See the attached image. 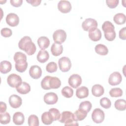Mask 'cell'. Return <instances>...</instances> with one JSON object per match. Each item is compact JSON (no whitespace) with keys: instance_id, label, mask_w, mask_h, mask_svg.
Wrapping results in <instances>:
<instances>
[{"instance_id":"6da1fadb","label":"cell","mask_w":126,"mask_h":126,"mask_svg":"<svg viewBox=\"0 0 126 126\" xmlns=\"http://www.w3.org/2000/svg\"><path fill=\"white\" fill-rule=\"evenodd\" d=\"M19 49L25 51L29 56L32 55L36 51V47L34 43L32 41L30 37L24 36L19 42Z\"/></svg>"},{"instance_id":"7a4b0ae2","label":"cell","mask_w":126,"mask_h":126,"mask_svg":"<svg viewBox=\"0 0 126 126\" xmlns=\"http://www.w3.org/2000/svg\"><path fill=\"white\" fill-rule=\"evenodd\" d=\"M102 29L104 32V36L108 41H113L116 37L115 27L113 24L110 21H106L102 25Z\"/></svg>"},{"instance_id":"3957f363","label":"cell","mask_w":126,"mask_h":126,"mask_svg":"<svg viewBox=\"0 0 126 126\" xmlns=\"http://www.w3.org/2000/svg\"><path fill=\"white\" fill-rule=\"evenodd\" d=\"M59 122L64 124L65 126H78V124L76 120L73 113L70 111H63L61 114L59 120Z\"/></svg>"},{"instance_id":"277c9868","label":"cell","mask_w":126,"mask_h":126,"mask_svg":"<svg viewBox=\"0 0 126 126\" xmlns=\"http://www.w3.org/2000/svg\"><path fill=\"white\" fill-rule=\"evenodd\" d=\"M58 64L60 69L63 72H67L71 67V61L66 57L61 58L58 61Z\"/></svg>"},{"instance_id":"5b68a950","label":"cell","mask_w":126,"mask_h":126,"mask_svg":"<svg viewBox=\"0 0 126 126\" xmlns=\"http://www.w3.org/2000/svg\"><path fill=\"white\" fill-rule=\"evenodd\" d=\"M7 82L8 85L12 88H16L21 84L22 83V80L21 77L16 74H10L7 78Z\"/></svg>"},{"instance_id":"8992f818","label":"cell","mask_w":126,"mask_h":126,"mask_svg":"<svg viewBox=\"0 0 126 126\" xmlns=\"http://www.w3.org/2000/svg\"><path fill=\"white\" fill-rule=\"evenodd\" d=\"M97 21L93 18H87L82 24V27L85 31H90L93 30L97 27Z\"/></svg>"},{"instance_id":"52a82bcc","label":"cell","mask_w":126,"mask_h":126,"mask_svg":"<svg viewBox=\"0 0 126 126\" xmlns=\"http://www.w3.org/2000/svg\"><path fill=\"white\" fill-rule=\"evenodd\" d=\"M53 38L55 43L61 44L65 41L66 38V33L63 30H58L53 33Z\"/></svg>"},{"instance_id":"ba28073f","label":"cell","mask_w":126,"mask_h":126,"mask_svg":"<svg viewBox=\"0 0 126 126\" xmlns=\"http://www.w3.org/2000/svg\"><path fill=\"white\" fill-rule=\"evenodd\" d=\"M104 113L100 108H95L92 112V118L95 123L100 124L102 123L104 121Z\"/></svg>"},{"instance_id":"9c48e42d","label":"cell","mask_w":126,"mask_h":126,"mask_svg":"<svg viewBox=\"0 0 126 126\" xmlns=\"http://www.w3.org/2000/svg\"><path fill=\"white\" fill-rule=\"evenodd\" d=\"M68 84L73 88H77L82 83L81 77L77 74L71 75L68 80Z\"/></svg>"},{"instance_id":"30bf717a","label":"cell","mask_w":126,"mask_h":126,"mask_svg":"<svg viewBox=\"0 0 126 126\" xmlns=\"http://www.w3.org/2000/svg\"><path fill=\"white\" fill-rule=\"evenodd\" d=\"M122 80L121 74L117 71L111 74L108 78V83L111 86H116L120 84Z\"/></svg>"},{"instance_id":"8fae6325","label":"cell","mask_w":126,"mask_h":126,"mask_svg":"<svg viewBox=\"0 0 126 126\" xmlns=\"http://www.w3.org/2000/svg\"><path fill=\"white\" fill-rule=\"evenodd\" d=\"M6 23L11 27H16L19 23V18L18 16L14 13H9L6 17Z\"/></svg>"},{"instance_id":"7c38bea8","label":"cell","mask_w":126,"mask_h":126,"mask_svg":"<svg viewBox=\"0 0 126 126\" xmlns=\"http://www.w3.org/2000/svg\"><path fill=\"white\" fill-rule=\"evenodd\" d=\"M71 4L69 1L60 0L58 4V8L59 10L63 13H67L71 10Z\"/></svg>"},{"instance_id":"4fadbf2b","label":"cell","mask_w":126,"mask_h":126,"mask_svg":"<svg viewBox=\"0 0 126 126\" xmlns=\"http://www.w3.org/2000/svg\"><path fill=\"white\" fill-rule=\"evenodd\" d=\"M44 101L48 105L56 103L58 100V97L56 94L53 92L46 93L44 96Z\"/></svg>"},{"instance_id":"5bb4252c","label":"cell","mask_w":126,"mask_h":126,"mask_svg":"<svg viewBox=\"0 0 126 126\" xmlns=\"http://www.w3.org/2000/svg\"><path fill=\"white\" fill-rule=\"evenodd\" d=\"M8 101L10 105L13 108H19L22 103V98L16 94H12L10 95Z\"/></svg>"},{"instance_id":"9a60e30c","label":"cell","mask_w":126,"mask_h":126,"mask_svg":"<svg viewBox=\"0 0 126 126\" xmlns=\"http://www.w3.org/2000/svg\"><path fill=\"white\" fill-rule=\"evenodd\" d=\"M29 74L30 76L34 79L39 78L42 75L41 68L38 65H32L29 70Z\"/></svg>"},{"instance_id":"2e32d148","label":"cell","mask_w":126,"mask_h":126,"mask_svg":"<svg viewBox=\"0 0 126 126\" xmlns=\"http://www.w3.org/2000/svg\"><path fill=\"white\" fill-rule=\"evenodd\" d=\"M89 37L93 41H99L101 38V32L99 29L96 28L89 32Z\"/></svg>"},{"instance_id":"e0dca14e","label":"cell","mask_w":126,"mask_h":126,"mask_svg":"<svg viewBox=\"0 0 126 126\" xmlns=\"http://www.w3.org/2000/svg\"><path fill=\"white\" fill-rule=\"evenodd\" d=\"M16 91L18 93L25 94L29 93L31 91L30 85L25 82H23L21 85L16 88Z\"/></svg>"},{"instance_id":"ac0fdd59","label":"cell","mask_w":126,"mask_h":126,"mask_svg":"<svg viewBox=\"0 0 126 126\" xmlns=\"http://www.w3.org/2000/svg\"><path fill=\"white\" fill-rule=\"evenodd\" d=\"M51 51L53 56H58L63 53V47L62 44L54 42L51 47Z\"/></svg>"},{"instance_id":"d6986e66","label":"cell","mask_w":126,"mask_h":126,"mask_svg":"<svg viewBox=\"0 0 126 126\" xmlns=\"http://www.w3.org/2000/svg\"><path fill=\"white\" fill-rule=\"evenodd\" d=\"M37 43L41 50H45L50 45V40L46 36H40L37 39Z\"/></svg>"},{"instance_id":"ffe728a7","label":"cell","mask_w":126,"mask_h":126,"mask_svg":"<svg viewBox=\"0 0 126 126\" xmlns=\"http://www.w3.org/2000/svg\"><path fill=\"white\" fill-rule=\"evenodd\" d=\"M25 121V116L20 112H15L13 116V122L16 125H21Z\"/></svg>"},{"instance_id":"44dd1931","label":"cell","mask_w":126,"mask_h":126,"mask_svg":"<svg viewBox=\"0 0 126 126\" xmlns=\"http://www.w3.org/2000/svg\"><path fill=\"white\" fill-rule=\"evenodd\" d=\"M36 58L39 63H44L48 60L49 58V54L47 51L41 50L38 52Z\"/></svg>"},{"instance_id":"7402d4cb","label":"cell","mask_w":126,"mask_h":126,"mask_svg":"<svg viewBox=\"0 0 126 126\" xmlns=\"http://www.w3.org/2000/svg\"><path fill=\"white\" fill-rule=\"evenodd\" d=\"M76 96L80 99L87 97L89 95L88 88L85 86L79 87L76 90Z\"/></svg>"},{"instance_id":"603a6c76","label":"cell","mask_w":126,"mask_h":126,"mask_svg":"<svg viewBox=\"0 0 126 126\" xmlns=\"http://www.w3.org/2000/svg\"><path fill=\"white\" fill-rule=\"evenodd\" d=\"M14 60L15 63L21 64L27 62V56L22 52H17L14 56Z\"/></svg>"},{"instance_id":"cb8c5ba5","label":"cell","mask_w":126,"mask_h":126,"mask_svg":"<svg viewBox=\"0 0 126 126\" xmlns=\"http://www.w3.org/2000/svg\"><path fill=\"white\" fill-rule=\"evenodd\" d=\"M104 89L103 87L99 84H95L92 87V93L93 95L96 97H99L103 94Z\"/></svg>"},{"instance_id":"d4e9b609","label":"cell","mask_w":126,"mask_h":126,"mask_svg":"<svg viewBox=\"0 0 126 126\" xmlns=\"http://www.w3.org/2000/svg\"><path fill=\"white\" fill-rule=\"evenodd\" d=\"M12 68L11 63L7 61H3L0 62V71L3 74H6L9 72Z\"/></svg>"},{"instance_id":"484cf974","label":"cell","mask_w":126,"mask_h":126,"mask_svg":"<svg viewBox=\"0 0 126 126\" xmlns=\"http://www.w3.org/2000/svg\"><path fill=\"white\" fill-rule=\"evenodd\" d=\"M41 121L44 124L49 125L51 124L54 121V120L51 114L48 111L45 112L42 114Z\"/></svg>"},{"instance_id":"4316f807","label":"cell","mask_w":126,"mask_h":126,"mask_svg":"<svg viewBox=\"0 0 126 126\" xmlns=\"http://www.w3.org/2000/svg\"><path fill=\"white\" fill-rule=\"evenodd\" d=\"M49 85L51 89H58L61 85V81L57 77L51 76L49 81Z\"/></svg>"},{"instance_id":"83f0119b","label":"cell","mask_w":126,"mask_h":126,"mask_svg":"<svg viewBox=\"0 0 126 126\" xmlns=\"http://www.w3.org/2000/svg\"><path fill=\"white\" fill-rule=\"evenodd\" d=\"M94 49H95V52L97 54L101 56L106 55L108 53V49L107 47L103 44H97L95 46Z\"/></svg>"},{"instance_id":"f1b7e54d","label":"cell","mask_w":126,"mask_h":126,"mask_svg":"<svg viewBox=\"0 0 126 126\" xmlns=\"http://www.w3.org/2000/svg\"><path fill=\"white\" fill-rule=\"evenodd\" d=\"M126 16L122 13H118L116 14L113 17V21L118 25L124 24L126 22Z\"/></svg>"},{"instance_id":"f546056e","label":"cell","mask_w":126,"mask_h":126,"mask_svg":"<svg viewBox=\"0 0 126 126\" xmlns=\"http://www.w3.org/2000/svg\"><path fill=\"white\" fill-rule=\"evenodd\" d=\"M115 107L119 111H124L126 109V101L124 99H117L114 104Z\"/></svg>"},{"instance_id":"4dcf8cb0","label":"cell","mask_w":126,"mask_h":126,"mask_svg":"<svg viewBox=\"0 0 126 126\" xmlns=\"http://www.w3.org/2000/svg\"><path fill=\"white\" fill-rule=\"evenodd\" d=\"M75 119L77 121L83 120L87 116V112L80 109L77 110L74 113Z\"/></svg>"},{"instance_id":"1f68e13d","label":"cell","mask_w":126,"mask_h":126,"mask_svg":"<svg viewBox=\"0 0 126 126\" xmlns=\"http://www.w3.org/2000/svg\"><path fill=\"white\" fill-rule=\"evenodd\" d=\"M61 93L62 95L65 97L70 98L73 96V90L68 86H65L62 89Z\"/></svg>"},{"instance_id":"d6a6232c","label":"cell","mask_w":126,"mask_h":126,"mask_svg":"<svg viewBox=\"0 0 126 126\" xmlns=\"http://www.w3.org/2000/svg\"><path fill=\"white\" fill-rule=\"evenodd\" d=\"M10 121V116L8 112H3L0 114V123L1 124H7Z\"/></svg>"},{"instance_id":"836d02e7","label":"cell","mask_w":126,"mask_h":126,"mask_svg":"<svg viewBox=\"0 0 126 126\" xmlns=\"http://www.w3.org/2000/svg\"><path fill=\"white\" fill-rule=\"evenodd\" d=\"M109 94L112 97H118L123 95V91L120 88H114L109 91Z\"/></svg>"},{"instance_id":"e575fe53","label":"cell","mask_w":126,"mask_h":126,"mask_svg":"<svg viewBox=\"0 0 126 126\" xmlns=\"http://www.w3.org/2000/svg\"><path fill=\"white\" fill-rule=\"evenodd\" d=\"M92 107V103L89 101H84L82 102L79 105V109L86 111V112H89L91 110Z\"/></svg>"},{"instance_id":"d590c367","label":"cell","mask_w":126,"mask_h":126,"mask_svg":"<svg viewBox=\"0 0 126 126\" xmlns=\"http://www.w3.org/2000/svg\"><path fill=\"white\" fill-rule=\"evenodd\" d=\"M28 125L29 126H39V120L37 116L31 115L28 118Z\"/></svg>"},{"instance_id":"8d00e7d4","label":"cell","mask_w":126,"mask_h":126,"mask_svg":"<svg viewBox=\"0 0 126 126\" xmlns=\"http://www.w3.org/2000/svg\"><path fill=\"white\" fill-rule=\"evenodd\" d=\"M58 66L56 63L54 62H51L49 63L46 67V69L47 72L49 73H53L57 70Z\"/></svg>"},{"instance_id":"74e56055","label":"cell","mask_w":126,"mask_h":126,"mask_svg":"<svg viewBox=\"0 0 126 126\" xmlns=\"http://www.w3.org/2000/svg\"><path fill=\"white\" fill-rule=\"evenodd\" d=\"M100 105L105 109H108L111 106V102L107 97H104L100 100Z\"/></svg>"},{"instance_id":"f35d334b","label":"cell","mask_w":126,"mask_h":126,"mask_svg":"<svg viewBox=\"0 0 126 126\" xmlns=\"http://www.w3.org/2000/svg\"><path fill=\"white\" fill-rule=\"evenodd\" d=\"M50 76H46L41 82V86L42 89L45 90L51 89L49 85V81L50 78Z\"/></svg>"},{"instance_id":"ab89813d","label":"cell","mask_w":126,"mask_h":126,"mask_svg":"<svg viewBox=\"0 0 126 126\" xmlns=\"http://www.w3.org/2000/svg\"><path fill=\"white\" fill-rule=\"evenodd\" d=\"M49 112L52 115L54 121H57L60 119L61 114L58 109L55 108H52L49 110Z\"/></svg>"},{"instance_id":"60d3db41","label":"cell","mask_w":126,"mask_h":126,"mask_svg":"<svg viewBox=\"0 0 126 126\" xmlns=\"http://www.w3.org/2000/svg\"><path fill=\"white\" fill-rule=\"evenodd\" d=\"M28 63L27 62L23 63H21V64H17L15 63V67L16 70L19 72H24L27 68L28 67Z\"/></svg>"},{"instance_id":"b9f144b4","label":"cell","mask_w":126,"mask_h":126,"mask_svg":"<svg viewBox=\"0 0 126 126\" xmlns=\"http://www.w3.org/2000/svg\"><path fill=\"white\" fill-rule=\"evenodd\" d=\"M1 35L4 37H8L12 35V32L11 29L7 28H3L0 31Z\"/></svg>"},{"instance_id":"7bdbcfd3","label":"cell","mask_w":126,"mask_h":126,"mask_svg":"<svg viewBox=\"0 0 126 126\" xmlns=\"http://www.w3.org/2000/svg\"><path fill=\"white\" fill-rule=\"evenodd\" d=\"M119 0H108L106 1L107 6L110 8H115L119 4Z\"/></svg>"},{"instance_id":"ee69618b","label":"cell","mask_w":126,"mask_h":126,"mask_svg":"<svg viewBox=\"0 0 126 126\" xmlns=\"http://www.w3.org/2000/svg\"><path fill=\"white\" fill-rule=\"evenodd\" d=\"M126 27H124L123 28L121 29L120 31H119V36L120 38L123 39V40H126Z\"/></svg>"},{"instance_id":"f6af8a7d","label":"cell","mask_w":126,"mask_h":126,"mask_svg":"<svg viewBox=\"0 0 126 126\" xmlns=\"http://www.w3.org/2000/svg\"><path fill=\"white\" fill-rule=\"evenodd\" d=\"M10 2L11 4L16 7H18L20 6L22 3H23V0H10Z\"/></svg>"},{"instance_id":"bcb514c9","label":"cell","mask_w":126,"mask_h":126,"mask_svg":"<svg viewBox=\"0 0 126 126\" xmlns=\"http://www.w3.org/2000/svg\"><path fill=\"white\" fill-rule=\"evenodd\" d=\"M26 1L27 2L30 3L33 6H37L40 4L41 0H27Z\"/></svg>"},{"instance_id":"7dc6e473","label":"cell","mask_w":126,"mask_h":126,"mask_svg":"<svg viewBox=\"0 0 126 126\" xmlns=\"http://www.w3.org/2000/svg\"><path fill=\"white\" fill-rule=\"evenodd\" d=\"M7 108V106L5 103L1 101L0 102V113L5 112Z\"/></svg>"}]
</instances>
